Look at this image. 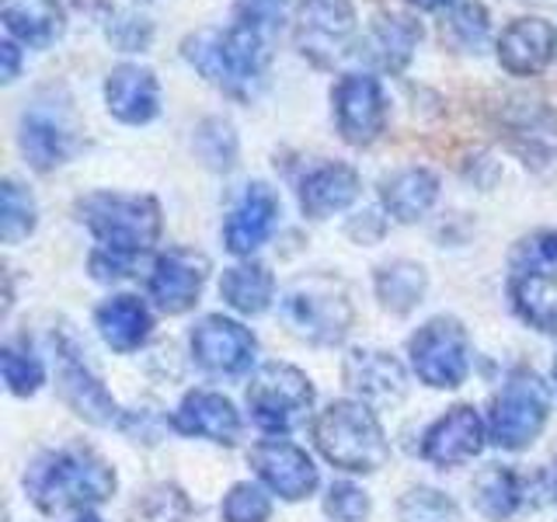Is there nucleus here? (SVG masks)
Wrapping results in <instances>:
<instances>
[{
    "label": "nucleus",
    "instance_id": "f257e3e1",
    "mask_svg": "<svg viewBox=\"0 0 557 522\" xmlns=\"http://www.w3.org/2000/svg\"><path fill=\"white\" fill-rule=\"evenodd\" d=\"M185 60L199 74L237 101H251L269 74V39L265 28L234 17L231 28H206L182 42Z\"/></svg>",
    "mask_w": 557,
    "mask_h": 522
},
{
    "label": "nucleus",
    "instance_id": "f03ea898",
    "mask_svg": "<svg viewBox=\"0 0 557 522\" xmlns=\"http://www.w3.org/2000/svg\"><path fill=\"white\" fill-rule=\"evenodd\" d=\"M25 492L46 515L87 512L115 492V470L98 452L81 446H63L42 452L25 470Z\"/></svg>",
    "mask_w": 557,
    "mask_h": 522
},
{
    "label": "nucleus",
    "instance_id": "7ed1b4c3",
    "mask_svg": "<svg viewBox=\"0 0 557 522\" xmlns=\"http://www.w3.org/2000/svg\"><path fill=\"white\" fill-rule=\"evenodd\" d=\"M313 443L327 463L348 474H373L391 460L380 418L362 400H335L313 422Z\"/></svg>",
    "mask_w": 557,
    "mask_h": 522
},
{
    "label": "nucleus",
    "instance_id": "20e7f679",
    "mask_svg": "<svg viewBox=\"0 0 557 522\" xmlns=\"http://www.w3.org/2000/svg\"><path fill=\"white\" fill-rule=\"evenodd\" d=\"M77 220L91 231L101 251L147 254L161 237V206L150 196H119V191H91L77 202Z\"/></svg>",
    "mask_w": 557,
    "mask_h": 522
},
{
    "label": "nucleus",
    "instance_id": "39448f33",
    "mask_svg": "<svg viewBox=\"0 0 557 522\" xmlns=\"http://www.w3.org/2000/svg\"><path fill=\"white\" fill-rule=\"evenodd\" d=\"M509 296L530 327L557 335V231H536L512 248Z\"/></svg>",
    "mask_w": 557,
    "mask_h": 522
},
{
    "label": "nucleus",
    "instance_id": "423d86ee",
    "mask_svg": "<svg viewBox=\"0 0 557 522\" xmlns=\"http://www.w3.org/2000/svg\"><path fill=\"white\" fill-rule=\"evenodd\" d=\"M283 318L296 338L310 345H335L352 327V303L335 278H300L283 293Z\"/></svg>",
    "mask_w": 557,
    "mask_h": 522
},
{
    "label": "nucleus",
    "instance_id": "0eeeda50",
    "mask_svg": "<svg viewBox=\"0 0 557 522\" xmlns=\"http://www.w3.org/2000/svg\"><path fill=\"white\" fill-rule=\"evenodd\" d=\"M550 418V390L533 370H516L487 414V435L498 449H527Z\"/></svg>",
    "mask_w": 557,
    "mask_h": 522
},
{
    "label": "nucleus",
    "instance_id": "6e6552de",
    "mask_svg": "<svg viewBox=\"0 0 557 522\" xmlns=\"http://www.w3.org/2000/svg\"><path fill=\"white\" fill-rule=\"evenodd\" d=\"M248 408L258 428L272 435L293 432L313 408V387L307 373L286 362H269L248 383Z\"/></svg>",
    "mask_w": 557,
    "mask_h": 522
},
{
    "label": "nucleus",
    "instance_id": "1a4fd4ad",
    "mask_svg": "<svg viewBox=\"0 0 557 522\" xmlns=\"http://www.w3.org/2000/svg\"><path fill=\"white\" fill-rule=\"evenodd\" d=\"M411 365L422 383L435 390H453L467 380L470 370V341L457 318H432L418 327L408 341Z\"/></svg>",
    "mask_w": 557,
    "mask_h": 522
},
{
    "label": "nucleus",
    "instance_id": "9d476101",
    "mask_svg": "<svg viewBox=\"0 0 557 522\" xmlns=\"http://www.w3.org/2000/svg\"><path fill=\"white\" fill-rule=\"evenodd\" d=\"M356 35L352 0H300L293 14V42L313 66H331L345 57Z\"/></svg>",
    "mask_w": 557,
    "mask_h": 522
},
{
    "label": "nucleus",
    "instance_id": "9b49d317",
    "mask_svg": "<svg viewBox=\"0 0 557 522\" xmlns=\"http://www.w3.org/2000/svg\"><path fill=\"white\" fill-rule=\"evenodd\" d=\"M52 352H57V390L66 400L74 414H81L84 422L91 425H112L119 418V405L112 400V394L101 387V380L91 373V365L84 362L81 345L66 335V331H57L52 335Z\"/></svg>",
    "mask_w": 557,
    "mask_h": 522
},
{
    "label": "nucleus",
    "instance_id": "f8f14e48",
    "mask_svg": "<svg viewBox=\"0 0 557 522\" xmlns=\"http://www.w3.org/2000/svg\"><path fill=\"white\" fill-rule=\"evenodd\" d=\"M331 104H335V122L345 144L370 147L387 126V98L383 87L370 74H342L331 87Z\"/></svg>",
    "mask_w": 557,
    "mask_h": 522
},
{
    "label": "nucleus",
    "instance_id": "ddd939ff",
    "mask_svg": "<svg viewBox=\"0 0 557 522\" xmlns=\"http://www.w3.org/2000/svg\"><path fill=\"white\" fill-rule=\"evenodd\" d=\"M255 352H258V341L251 331L231 318H223V313L202 318L196 331H191V356H196V362L213 376L248 373Z\"/></svg>",
    "mask_w": 557,
    "mask_h": 522
},
{
    "label": "nucleus",
    "instance_id": "4468645a",
    "mask_svg": "<svg viewBox=\"0 0 557 522\" xmlns=\"http://www.w3.org/2000/svg\"><path fill=\"white\" fill-rule=\"evenodd\" d=\"M206 278H209L206 254L188 248H171L164 254H157L150 269V300L174 318V313H185L199 303Z\"/></svg>",
    "mask_w": 557,
    "mask_h": 522
},
{
    "label": "nucleus",
    "instance_id": "2eb2a0df",
    "mask_svg": "<svg viewBox=\"0 0 557 522\" xmlns=\"http://www.w3.org/2000/svg\"><path fill=\"white\" fill-rule=\"evenodd\" d=\"M251 467L255 474L269 484V492H275L286 501H304L318 492V467L307 457V449L293 446L286 439H261L251 446Z\"/></svg>",
    "mask_w": 557,
    "mask_h": 522
},
{
    "label": "nucleus",
    "instance_id": "dca6fc26",
    "mask_svg": "<svg viewBox=\"0 0 557 522\" xmlns=\"http://www.w3.org/2000/svg\"><path fill=\"white\" fill-rule=\"evenodd\" d=\"M22 150L35 171L60 167L77 147L74 126H70L66 109L57 101H35L32 109L22 112Z\"/></svg>",
    "mask_w": 557,
    "mask_h": 522
},
{
    "label": "nucleus",
    "instance_id": "f3484780",
    "mask_svg": "<svg viewBox=\"0 0 557 522\" xmlns=\"http://www.w3.org/2000/svg\"><path fill=\"white\" fill-rule=\"evenodd\" d=\"M275 223H278V196L265 182H255L244 188V196L231 209V216H226L223 240L234 254L248 258L272 237Z\"/></svg>",
    "mask_w": 557,
    "mask_h": 522
},
{
    "label": "nucleus",
    "instance_id": "a211bd4d",
    "mask_svg": "<svg viewBox=\"0 0 557 522\" xmlns=\"http://www.w3.org/2000/svg\"><path fill=\"white\" fill-rule=\"evenodd\" d=\"M484 449V425L474 408L457 405L425 432L422 457L435 467H460Z\"/></svg>",
    "mask_w": 557,
    "mask_h": 522
},
{
    "label": "nucleus",
    "instance_id": "6ab92c4d",
    "mask_svg": "<svg viewBox=\"0 0 557 522\" xmlns=\"http://www.w3.org/2000/svg\"><path fill=\"white\" fill-rule=\"evenodd\" d=\"M557 57V32L544 17H516L498 35V63L516 77H533Z\"/></svg>",
    "mask_w": 557,
    "mask_h": 522
},
{
    "label": "nucleus",
    "instance_id": "aec40b11",
    "mask_svg": "<svg viewBox=\"0 0 557 522\" xmlns=\"http://www.w3.org/2000/svg\"><path fill=\"white\" fill-rule=\"evenodd\" d=\"M104 104L126 126H144L161 112V84H157L150 66L122 63L104 80Z\"/></svg>",
    "mask_w": 557,
    "mask_h": 522
},
{
    "label": "nucleus",
    "instance_id": "412c9836",
    "mask_svg": "<svg viewBox=\"0 0 557 522\" xmlns=\"http://www.w3.org/2000/svg\"><path fill=\"white\" fill-rule=\"evenodd\" d=\"M174 432L191 435V439H209L220 446H234L240 439V414L223 394L191 390L178 411L171 414Z\"/></svg>",
    "mask_w": 557,
    "mask_h": 522
},
{
    "label": "nucleus",
    "instance_id": "4be33fe9",
    "mask_svg": "<svg viewBox=\"0 0 557 522\" xmlns=\"http://www.w3.org/2000/svg\"><path fill=\"white\" fill-rule=\"evenodd\" d=\"M345 383L362 400H376V405H397L408 394V376L391 352L380 348H356L345 359Z\"/></svg>",
    "mask_w": 557,
    "mask_h": 522
},
{
    "label": "nucleus",
    "instance_id": "5701e85b",
    "mask_svg": "<svg viewBox=\"0 0 557 522\" xmlns=\"http://www.w3.org/2000/svg\"><path fill=\"white\" fill-rule=\"evenodd\" d=\"M356 196H359V174L338 161L310 167L300 182V209L310 220H327L331 213H342V209L356 202Z\"/></svg>",
    "mask_w": 557,
    "mask_h": 522
},
{
    "label": "nucleus",
    "instance_id": "b1692460",
    "mask_svg": "<svg viewBox=\"0 0 557 522\" xmlns=\"http://www.w3.org/2000/svg\"><path fill=\"white\" fill-rule=\"evenodd\" d=\"M418 42H422V25L408 14H380L370 25V32L362 35V57L373 66L387 70V74H400Z\"/></svg>",
    "mask_w": 557,
    "mask_h": 522
},
{
    "label": "nucleus",
    "instance_id": "393cba45",
    "mask_svg": "<svg viewBox=\"0 0 557 522\" xmlns=\"http://www.w3.org/2000/svg\"><path fill=\"white\" fill-rule=\"evenodd\" d=\"M380 199L397 223H414L440 199V178L429 167H400L391 178H383Z\"/></svg>",
    "mask_w": 557,
    "mask_h": 522
},
{
    "label": "nucleus",
    "instance_id": "a878e982",
    "mask_svg": "<svg viewBox=\"0 0 557 522\" xmlns=\"http://www.w3.org/2000/svg\"><path fill=\"white\" fill-rule=\"evenodd\" d=\"M8 32L32 49H46L63 35L66 14L60 0H0Z\"/></svg>",
    "mask_w": 557,
    "mask_h": 522
},
{
    "label": "nucleus",
    "instance_id": "bb28decb",
    "mask_svg": "<svg viewBox=\"0 0 557 522\" xmlns=\"http://www.w3.org/2000/svg\"><path fill=\"white\" fill-rule=\"evenodd\" d=\"M95 321H98V335L104 338V345L115 348V352H136V348L150 338V327H153L147 303L136 300L129 293L104 300L95 313Z\"/></svg>",
    "mask_w": 557,
    "mask_h": 522
},
{
    "label": "nucleus",
    "instance_id": "cd10ccee",
    "mask_svg": "<svg viewBox=\"0 0 557 522\" xmlns=\"http://www.w3.org/2000/svg\"><path fill=\"white\" fill-rule=\"evenodd\" d=\"M220 296L231 303L237 313H248V318H258L265 313L272 296H275V278L272 272L261 265V261H244V265L226 269L220 278Z\"/></svg>",
    "mask_w": 557,
    "mask_h": 522
},
{
    "label": "nucleus",
    "instance_id": "c85d7f7f",
    "mask_svg": "<svg viewBox=\"0 0 557 522\" xmlns=\"http://www.w3.org/2000/svg\"><path fill=\"white\" fill-rule=\"evenodd\" d=\"M425 286H429L425 269L414 265V261H391V265L376 269V296L394 313H408L422 303Z\"/></svg>",
    "mask_w": 557,
    "mask_h": 522
},
{
    "label": "nucleus",
    "instance_id": "c756f323",
    "mask_svg": "<svg viewBox=\"0 0 557 522\" xmlns=\"http://www.w3.org/2000/svg\"><path fill=\"white\" fill-rule=\"evenodd\" d=\"M470 495H474L478 512L484 519H492V522L509 519L519 509V501H522L519 477L512 474L509 467H484L481 474L474 477V487H470Z\"/></svg>",
    "mask_w": 557,
    "mask_h": 522
},
{
    "label": "nucleus",
    "instance_id": "7c9ffc66",
    "mask_svg": "<svg viewBox=\"0 0 557 522\" xmlns=\"http://www.w3.org/2000/svg\"><path fill=\"white\" fill-rule=\"evenodd\" d=\"M35 223H39V209H35L32 191L8 178L0 188V237L4 244H22L35 231Z\"/></svg>",
    "mask_w": 557,
    "mask_h": 522
},
{
    "label": "nucleus",
    "instance_id": "2f4dec72",
    "mask_svg": "<svg viewBox=\"0 0 557 522\" xmlns=\"http://www.w3.org/2000/svg\"><path fill=\"white\" fill-rule=\"evenodd\" d=\"M191 501L178 484H153L129 509V522H188Z\"/></svg>",
    "mask_w": 557,
    "mask_h": 522
},
{
    "label": "nucleus",
    "instance_id": "473e14b6",
    "mask_svg": "<svg viewBox=\"0 0 557 522\" xmlns=\"http://www.w3.org/2000/svg\"><path fill=\"white\" fill-rule=\"evenodd\" d=\"M397 519L400 522H460V509H457V501L446 498L443 492H435V487H411L397 505Z\"/></svg>",
    "mask_w": 557,
    "mask_h": 522
},
{
    "label": "nucleus",
    "instance_id": "72a5a7b5",
    "mask_svg": "<svg viewBox=\"0 0 557 522\" xmlns=\"http://www.w3.org/2000/svg\"><path fill=\"white\" fill-rule=\"evenodd\" d=\"M487 32H492L487 11H484V4H474V0L460 4L457 11L449 14V22L443 25L446 39L457 49H463V52H481V46L487 42Z\"/></svg>",
    "mask_w": 557,
    "mask_h": 522
},
{
    "label": "nucleus",
    "instance_id": "f704fd0d",
    "mask_svg": "<svg viewBox=\"0 0 557 522\" xmlns=\"http://www.w3.org/2000/svg\"><path fill=\"white\" fill-rule=\"evenodd\" d=\"M0 365H4V383L17 397H32L46 383L42 362L35 359L32 352H25V348H17V345H4V352H0Z\"/></svg>",
    "mask_w": 557,
    "mask_h": 522
},
{
    "label": "nucleus",
    "instance_id": "c9c22d12",
    "mask_svg": "<svg viewBox=\"0 0 557 522\" xmlns=\"http://www.w3.org/2000/svg\"><path fill=\"white\" fill-rule=\"evenodd\" d=\"M196 144H199V153L206 157L209 167H216V171H231L234 167V161H237V136L231 129V122L206 119L202 126H199Z\"/></svg>",
    "mask_w": 557,
    "mask_h": 522
},
{
    "label": "nucleus",
    "instance_id": "e433bc0d",
    "mask_svg": "<svg viewBox=\"0 0 557 522\" xmlns=\"http://www.w3.org/2000/svg\"><path fill=\"white\" fill-rule=\"evenodd\" d=\"M104 32L119 49H147L150 46V22L147 14H139L136 8H109L104 11Z\"/></svg>",
    "mask_w": 557,
    "mask_h": 522
},
{
    "label": "nucleus",
    "instance_id": "4c0bfd02",
    "mask_svg": "<svg viewBox=\"0 0 557 522\" xmlns=\"http://www.w3.org/2000/svg\"><path fill=\"white\" fill-rule=\"evenodd\" d=\"M272 515V501L261 492L258 484H234L231 495L223 498V519L226 522H269Z\"/></svg>",
    "mask_w": 557,
    "mask_h": 522
},
{
    "label": "nucleus",
    "instance_id": "58836bf2",
    "mask_svg": "<svg viewBox=\"0 0 557 522\" xmlns=\"http://www.w3.org/2000/svg\"><path fill=\"white\" fill-rule=\"evenodd\" d=\"M324 512L335 522H366V515H370V498H366L362 487L338 481V484L327 487Z\"/></svg>",
    "mask_w": 557,
    "mask_h": 522
},
{
    "label": "nucleus",
    "instance_id": "ea45409f",
    "mask_svg": "<svg viewBox=\"0 0 557 522\" xmlns=\"http://www.w3.org/2000/svg\"><path fill=\"white\" fill-rule=\"evenodd\" d=\"M0 57H4V80L11 84L17 77V63H22V60H17V46L4 42V46H0Z\"/></svg>",
    "mask_w": 557,
    "mask_h": 522
},
{
    "label": "nucleus",
    "instance_id": "a19ab883",
    "mask_svg": "<svg viewBox=\"0 0 557 522\" xmlns=\"http://www.w3.org/2000/svg\"><path fill=\"white\" fill-rule=\"evenodd\" d=\"M408 4L422 8V11H443V8H449V4H453V0H408Z\"/></svg>",
    "mask_w": 557,
    "mask_h": 522
},
{
    "label": "nucleus",
    "instance_id": "79ce46f5",
    "mask_svg": "<svg viewBox=\"0 0 557 522\" xmlns=\"http://www.w3.org/2000/svg\"><path fill=\"white\" fill-rule=\"evenodd\" d=\"M77 522H101L98 515H91V512H81V519Z\"/></svg>",
    "mask_w": 557,
    "mask_h": 522
},
{
    "label": "nucleus",
    "instance_id": "37998d69",
    "mask_svg": "<svg viewBox=\"0 0 557 522\" xmlns=\"http://www.w3.org/2000/svg\"><path fill=\"white\" fill-rule=\"evenodd\" d=\"M554 383H557V359H554Z\"/></svg>",
    "mask_w": 557,
    "mask_h": 522
}]
</instances>
